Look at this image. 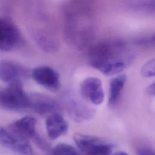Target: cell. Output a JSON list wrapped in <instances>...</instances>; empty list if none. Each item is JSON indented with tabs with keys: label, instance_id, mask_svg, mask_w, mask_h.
I'll use <instances>...</instances> for the list:
<instances>
[{
	"label": "cell",
	"instance_id": "1",
	"mask_svg": "<svg viewBox=\"0 0 155 155\" xmlns=\"http://www.w3.org/2000/svg\"><path fill=\"white\" fill-rule=\"evenodd\" d=\"M128 56L119 44H102L90 53V64L105 76L121 73L126 68Z\"/></svg>",
	"mask_w": 155,
	"mask_h": 155
},
{
	"label": "cell",
	"instance_id": "2",
	"mask_svg": "<svg viewBox=\"0 0 155 155\" xmlns=\"http://www.w3.org/2000/svg\"><path fill=\"white\" fill-rule=\"evenodd\" d=\"M29 96L25 92L20 80L9 83L0 88V107L10 111H19L29 108Z\"/></svg>",
	"mask_w": 155,
	"mask_h": 155
},
{
	"label": "cell",
	"instance_id": "3",
	"mask_svg": "<svg viewBox=\"0 0 155 155\" xmlns=\"http://www.w3.org/2000/svg\"><path fill=\"white\" fill-rule=\"evenodd\" d=\"M76 146L84 155H110L112 145L102 139L76 133L74 135Z\"/></svg>",
	"mask_w": 155,
	"mask_h": 155
},
{
	"label": "cell",
	"instance_id": "4",
	"mask_svg": "<svg viewBox=\"0 0 155 155\" xmlns=\"http://www.w3.org/2000/svg\"><path fill=\"white\" fill-rule=\"evenodd\" d=\"M19 30L13 21L7 16H0V50L10 51L19 43Z\"/></svg>",
	"mask_w": 155,
	"mask_h": 155
},
{
	"label": "cell",
	"instance_id": "5",
	"mask_svg": "<svg viewBox=\"0 0 155 155\" xmlns=\"http://www.w3.org/2000/svg\"><path fill=\"white\" fill-rule=\"evenodd\" d=\"M31 76L36 83L51 91H58L61 87L58 73L50 67L41 65L35 68Z\"/></svg>",
	"mask_w": 155,
	"mask_h": 155
},
{
	"label": "cell",
	"instance_id": "6",
	"mask_svg": "<svg viewBox=\"0 0 155 155\" xmlns=\"http://www.w3.org/2000/svg\"><path fill=\"white\" fill-rule=\"evenodd\" d=\"M36 119L27 116L11 124L7 130L17 139L29 141L30 139H36L38 137L36 132Z\"/></svg>",
	"mask_w": 155,
	"mask_h": 155
},
{
	"label": "cell",
	"instance_id": "7",
	"mask_svg": "<svg viewBox=\"0 0 155 155\" xmlns=\"http://www.w3.org/2000/svg\"><path fill=\"white\" fill-rule=\"evenodd\" d=\"M82 96L94 105L102 104L104 99V92L101 80L90 77L85 79L80 84Z\"/></svg>",
	"mask_w": 155,
	"mask_h": 155
},
{
	"label": "cell",
	"instance_id": "8",
	"mask_svg": "<svg viewBox=\"0 0 155 155\" xmlns=\"http://www.w3.org/2000/svg\"><path fill=\"white\" fill-rule=\"evenodd\" d=\"M29 108L40 115H50L56 113L59 108V105L54 100L44 94H35L29 96Z\"/></svg>",
	"mask_w": 155,
	"mask_h": 155
},
{
	"label": "cell",
	"instance_id": "9",
	"mask_svg": "<svg viewBox=\"0 0 155 155\" xmlns=\"http://www.w3.org/2000/svg\"><path fill=\"white\" fill-rule=\"evenodd\" d=\"M0 142L16 151L25 155H34L28 141L17 139L8 130L0 126Z\"/></svg>",
	"mask_w": 155,
	"mask_h": 155
},
{
	"label": "cell",
	"instance_id": "10",
	"mask_svg": "<svg viewBox=\"0 0 155 155\" xmlns=\"http://www.w3.org/2000/svg\"><path fill=\"white\" fill-rule=\"evenodd\" d=\"M45 127L48 137L51 140L65 134L68 127L65 119L57 112L48 116L45 120Z\"/></svg>",
	"mask_w": 155,
	"mask_h": 155
},
{
	"label": "cell",
	"instance_id": "11",
	"mask_svg": "<svg viewBox=\"0 0 155 155\" xmlns=\"http://www.w3.org/2000/svg\"><path fill=\"white\" fill-rule=\"evenodd\" d=\"M24 69L18 64L8 60L0 61V80L10 83L19 80Z\"/></svg>",
	"mask_w": 155,
	"mask_h": 155
},
{
	"label": "cell",
	"instance_id": "12",
	"mask_svg": "<svg viewBox=\"0 0 155 155\" xmlns=\"http://www.w3.org/2000/svg\"><path fill=\"white\" fill-rule=\"evenodd\" d=\"M67 105L70 115L76 122L87 120L91 118L93 114L91 108L78 100L71 99Z\"/></svg>",
	"mask_w": 155,
	"mask_h": 155
},
{
	"label": "cell",
	"instance_id": "13",
	"mask_svg": "<svg viewBox=\"0 0 155 155\" xmlns=\"http://www.w3.org/2000/svg\"><path fill=\"white\" fill-rule=\"evenodd\" d=\"M126 81V75L122 73L115 75L114 77L111 79L109 83V105L112 106L117 102L120 96L122 91L125 86Z\"/></svg>",
	"mask_w": 155,
	"mask_h": 155
},
{
	"label": "cell",
	"instance_id": "14",
	"mask_svg": "<svg viewBox=\"0 0 155 155\" xmlns=\"http://www.w3.org/2000/svg\"><path fill=\"white\" fill-rule=\"evenodd\" d=\"M51 155H81V153L71 145L60 143L54 146Z\"/></svg>",
	"mask_w": 155,
	"mask_h": 155
},
{
	"label": "cell",
	"instance_id": "15",
	"mask_svg": "<svg viewBox=\"0 0 155 155\" xmlns=\"http://www.w3.org/2000/svg\"><path fill=\"white\" fill-rule=\"evenodd\" d=\"M141 74L145 78H151L155 74V61L152 59L147 62L141 68Z\"/></svg>",
	"mask_w": 155,
	"mask_h": 155
},
{
	"label": "cell",
	"instance_id": "16",
	"mask_svg": "<svg viewBox=\"0 0 155 155\" xmlns=\"http://www.w3.org/2000/svg\"><path fill=\"white\" fill-rule=\"evenodd\" d=\"M137 155H155L154 151L150 148L140 147L137 150Z\"/></svg>",
	"mask_w": 155,
	"mask_h": 155
},
{
	"label": "cell",
	"instance_id": "17",
	"mask_svg": "<svg viewBox=\"0 0 155 155\" xmlns=\"http://www.w3.org/2000/svg\"><path fill=\"white\" fill-rule=\"evenodd\" d=\"M147 93L151 96H154L155 94V84L153 83L147 88Z\"/></svg>",
	"mask_w": 155,
	"mask_h": 155
},
{
	"label": "cell",
	"instance_id": "18",
	"mask_svg": "<svg viewBox=\"0 0 155 155\" xmlns=\"http://www.w3.org/2000/svg\"><path fill=\"white\" fill-rule=\"evenodd\" d=\"M110 155H130V154H128L127 152H125L123 151H118L113 154H111Z\"/></svg>",
	"mask_w": 155,
	"mask_h": 155
}]
</instances>
